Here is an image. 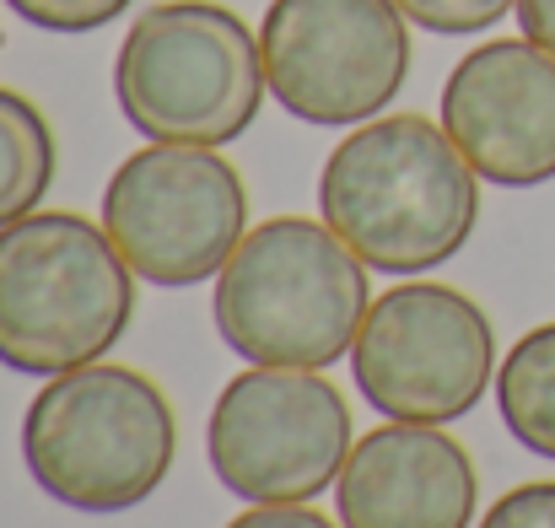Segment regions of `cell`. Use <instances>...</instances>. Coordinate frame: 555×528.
Wrapping results in <instances>:
<instances>
[{
	"label": "cell",
	"mask_w": 555,
	"mask_h": 528,
	"mask_svg": "<svg viewBox=\"0 0 555 528\" xmlns=\"http://www.w3.org/2000/svg\"><path fill=\"white\" fill-rule=\"evenodd\" d=\"M319 216L383 275L448 265L480 221V173L421 114L357 125L319 173Z\"/></svg>",
	"instance_id": "1"
},
{
	"label": "cell",
	"mask_w": 555,
	"mask_h": 528,
	"mask_svg": "<svg viewBox=\"0 0 555 528\" xmlns=\"http://www.w3.org/2000/svg\"><path fill=\"white\" fill-rule=\"evenodd\" d=\"M372 308L367 265L313 216H270L216 275V330L259 366H335L351 356Z\"/></svg>",
	"instance_id": "2"
},
{
	"label": "cell",
	"mask_w": 555,
	"mask_h": 528,
	"mask_svg": "<svg viewBox=\"0 0 555 528\" xmlns=\"http://www.w3.org/2000/svg\"><path fill=\"white\" fill-rule=\"evenodd\" d=\"M179 426L168 394L114 361L49 377L22 415V464L70 513H130L168 480Z\"/></svg>",
	"instance_id": "3"
},
{
	"label": "cell",
	"mask_w": 555,
	"mask_h": 528,
	"mask_svg": "<svg viewBox=\"0 0 555 528\" xmlns=\"http://www.w3.org/2000/svg\"><path fill=\"white\" fill-rule=\"evenodd\" d=\"M135 281L108 227L76 210L0 227V366L60 377L103 361L135 319Z\"/></svg>",
	"instance_id": "4"
},
{
	"label": "cell",
	"mask_w": 555,
	"mask_h": 528,
	"mask_svg": "<svg viewBox=\"0 0 555 528\" xmlns=\"http://www.w3.org/2000/svg\"><path fill=\"white\" fill-rule=\"evenodd\" d=\"M259 33L216 0H163L135 16L114 60L119 114L146 141L232 146L264 108Z\"/></svg>",
	"instance_id": "5"
},
{
	"label": "cell",
	"mask_w": 555,
	"mask_h": 528,
	"mask_svg": "<svg viewBox=\"0 0 555 528\" xmlns=\"http://www.w3.org/2000/svg\"><path fill=\"white\" fill-rule=\"evenodd\" d=\"M351 404L319 366H248L227 377L205 421L216 480L259 502H313L351 459Z\"/></svg>",
	"instance_id": "6"
},
{
	"label": "cell",
	"mask_w": 555,
	"mask_h": 528,
	"mask_svg": "<svg viewBox=\"0 0 555 528\" xmlns=\"http://www.w3.org/2000/svg\"><path fill=\"white\" fill-rule=\"evenodd\" d=\"M103 227L146 286H205L248 237V189L216 146L152 141L103 189Z\"/></svg>",
	"instance_id": "7"
},
{
	"label": "cell",
	"mask_w": 555,
	"mask_h": 528,
	"mask_svg": "<svg viewBox=\"0 0 555 528\" xmlns=\"http://www.w3.org/2000/svg\"><path fill=\"white\" fill-rule=\"evenodd\" d=\"M259 54L270 98L292 119L357 130L410 76V16L393 0H270Z\"/></svg>",
	"instance_id": "8"
},
{
	"label": "cell",
	"mask_w": 555,
	"mask_h": 528,
	"mask_svg": "<svg viewBox=\"0 0 555 528\" xmlns=\"http://www.w3.org/2000/svg\"><path fill=\"white\" fill-rule=\"evenodd\" d=\"M357 388L383 421H464L496 383V330L475 297L437 281L383 292L351 346Z\"/></svg>",
	"instance_id": "9"
},
{
	"label": "cell",
	"mask_w": 555,
	"mask_h": 528,
	"mask_svg": "<svg viewBox=\"0 0 555 528\" xmlns=\"http://www.w3.org/2000/svg\"><path fill=\"white\" fill-rule=\"evenodd\" d=\"M442 130L486 183L555 178V54L534 38H491L442 81Z\"/></svg>",
	"instance_id": "10"
},
{
	"label": "cell",
	"mask_w": 555,
	"mask_h": 528,
	"mask_svg": "<svg viewBox=\"0 0 555 528\" xmlns=\"http://www.w3.org/2000/svg\"><path fill=\"white\" fill-rule=\"evenodd\" d=\"M340 528H469L480 480L442 426L388 421L357 437L335 480Z\"/></svg>",
	"instance_id": "11"
},
{
	"label": "cell",
	"mask_w": 555,
	"mask_h": 528,
	"mask_svg": "<svg viewBox=\"0 0 555 528\" xmlns=\"http://www.w3.org/2000/svg\"><path fill=\"white\" fill-rule=\"evenodd\" d=\"M496 410L518 448L555 464V324L529 330L496 372Z\"/></svg>",
	"instance_id": "12"
},
{
	"label": "cell",
	"mask_w": 555,
	"mask_h": 528,
	"mask_svg": "<svg viewBox=\"0 0 555 528\" xmlns=\"http://www.w3.org/2000/svg\"><path fill=\"white\" fill-rule=\"evenodd\" d=\"M60 146L33 98L0 87V227L33 216L54 183Z\"/></svg>",
	"instance_id": "13"
},
{
	"label": "cell",
	"mask_w": 555,
	"mask_h": 528,
	"mask_svg": "<svg viewBox=\"0 0 555 528\" xmlns=\"http://www.w3.org/2000/svg\"><path fill=\"white\" fill-rule=\"evenodd\" d=\"M415 27L442 33V38H469L496 27L507 11H518V0H393Z\"/></svg>",
	"instance_id": "14"
},
{
	"label": "cell",
	"mask_w": 555,
	"mask_h": 528,
	"mask_svg": "<svg viewBox=\"0 0 555 528\" xmlns=\"http://www.w3.org/2000/svg\"><path fill=\"white\" fill-rule=\"evenodd\" d=\"M5 5H11L27 27L76 38V33H98V27L119 22L135 0H5Z\"/></svg>",
	"instance_id": "15"
},
{
	"label": "cell",
	"mask_w": 555,
	"mask_h": 528,
	"mask_svg": "<svg viewBox=\"0 0 555 528\" xmlns=\"http://www.w3.org/2000/svg\"><path fill=\"white\" fill-rule=\"evenodd\" d=\"M480 528H555V480H529L513 486L486 507Z\"/></svg>",
	"instance_id": "16"
},
{
	"label": "cell",
	"mask_w": 555,
	"mask_h": 528,
	"mask_svg": "<svg viewBox=\"0 0 555 528\" xmlns=\"http://www.w3.org/2000/svg\"><path fill=\"white\" fill-rule=\"evenodd\" d=\"M227 528H335L324 513L302 507V502H259L248 513H237Z\"/></svg>",
	"instance_id": "17"
},
{
	"label": "cell",
	"mask_w": 555,
	"mask_h": 528,
	"mask_svg": "<svg viewBox=\"0 0 555 528\" xmlns=\"http://www.w3.org/2000/svg\"><path fill=\"white\" fill-rule=\"evenodd\" d=\"M518 22H524V38L555 54V0H518Z\"/></svg>",
	"instance_id": "18"
}]
</instances>
